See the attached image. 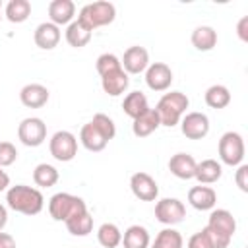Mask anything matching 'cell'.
<instances>
[{
	"mask_svg": "<svg viewBox=\"0 0 248 248\" xmlns=\"http://www.w3.org/2000/svg\"><path fill=\"white\" fill-rule=\"evenodd\" d=\"M6 203L10 209L21 213V215H37L45 207V198L41 190L27 186V184H16L6 190Z\"/></svg>",
	"mask_w": 248,
	"mask_h": 248,
	"instance_id": "6da1fadb",
	"label": "cell"
},
{
	"mask_svg": "<svg viewBox=\"0 0 248 248\" xmlns=\"http://www.w3.org/2000/svg\"><path fill=\"white\" fill-rule=\"evenodd\" d=\"M203 231L207 232L213 248H229L236 232V221L229 209H213Z\"/></svg>",
	"mask_w": 248,
	"mask_h": 248,
	"instance_id": "7a4b0ae2",
	"label": "cell"
},
{
	"mask_svg": "<svg viewBox=\"0 0 248 248\" xmlns=\"http://www.w3.org/2000/svg\"><path fill=\"white\" fill-rule=\"evenodd\" d=\"M190 105V99L182 93V91H170V93H165L157 107H155V112L159 114V120H161V126H176L182 118V114L186 112Z\"/></svg>",
	"mask_w": 248,
	"mask_h": 248,
	"instance_id": "3957f363",
	"label": "cell"
},
{
	"mask_svg": "<svg viewBox=\"0 0 248 248\" xmlns=\"http://www.w3.org/2000/svg\"><path fill=\"white\" fill-rule=\"evenodd\" d=\"M116 17V8L114 4L110 2H91V4H85L81 10H79V16H78V21L81 25H85L91 33L99 27H105L108 23H112Z\"/></svg>",
	"mask_w": 248,
	"mask_h": 248,
	"instance_id": "277c9868",
	"label": "cell"
},
{
	"mask_svg": "<svg viewBox=\"0 0 248 248\" xmlns=\"http://www.w3.org/2000/svg\"><path fill=\"white\" fill-rule=\"evenodd\" d=\"M83 209H87L85 202L79 196H74L68 192H58L48 200V213L54 221H66Z\"/></svg>",
	"mask_w": 248,
	"mask_h": 248,
	"instance_id": "5b68a950",
	"label": "cell"
},
{
	"mask_svg": "<svg viewBox=\"0 0 248 248\" xmlns=\"http://www.w3.org/2000/svg\"><path fill=\"white\" fill-rule=\"evenodd\" d=\"M219 159L229 167L242 165L244 159V140L238 132H225L219 140Z\"/></svg>",
	"mask_w": 248,
	"mask_h": 248,
	"instance_id": "8992f818",
	"label": "cell"
},
{
	"mask_svg": "<svg viewBox=\"0 0 248 248\" xmlns=\"http://www.w3.org/2000/svg\"><path fill=\"white\" fill-rule=\"evenodd\" d=\"M48 149L56 161L68 163L78 155V138L68 130H58L56 134H52L48 141Z\"/></svg>",
	"mask_w": 248,
	"mask_h": 248,
	"instance_id": "52a82bcc",
	"label": "cell"
},
{
	"mask_svg": "<svg viewBox=\"0 0 248 248\" xmlns=\"http://www.w3.org/2000/svg\"><path fill=\"white\" fill-rule=\"evenodd\" d=\"M17 138L27 147H39L46 140V124L37 116L23 118L17 126Z\"/></svg>",
	"mask_w": 248,
	"mask_h": 248,
	"instance_id": "ba28073f",
	"label": "cell"
},
{
	"mask_svg": "<svg viewBox=\"0 0 248 248\" xmlns=\"http://www.w3.org/2000/svg\"><path fill=\"white\" fill-rule=\"evenodd\" d=\"M155 217L159 223L172 227L184 221L186 217V207L178 198H163L155 203Z\"/></svg>",
	"mask_w": 248,
	"mask_h": 248,
	"instance_id": "9c48e42d",
	"label": "cell"
},
{
	"mask_svg": "<svg viewBox=\"0 0 248 248\" xmlns=\"http://www.w3.org/2000/svg\"><path fill=\"white\" fill-rule=\"evenodd\" d=\"M180 130L188 140H203L209 134V118L203 112H188L180 118Z\"/></svg>",
	"mask_w": 248,
	"mask_h": 248,
	"instance_id": "30bf717a",
	"label": "cell"
},
{
	"mask_svg": "<svg viewBox=\"0 0 248 248\" xmlns=\"http://www.w3.org/2000/svg\"><path fill=\"white\" fill-rule=\"evenodd\" d=\"M145 83L151 91H167L172 83V70L165 62H153L145 70Z\"/></svg>",
	"mask_w": 248,
	"mask_h": 248,
	"instance_id": "8fae6325",
	"label": "cell"
},
{
	"mask_svg": "<svg viewBox=\"0 0 248 248\" xmlns=\"http://www.w3.org/2000/svg\"><path fill=\"white\" fill-rule=\"evenodd\" d=\"M130 190L132 194L141 202H153L159 196V186L155 178L147 172H136L130 178Z\"/></svg>",
	"mask_w": 248,
	"mask_h": 248,
	"instance_id": "7c38bea8",
	"label": "cell"
},
{
	"mask_svg": "<svg viewBox=\"0 0 248 248\" xmlns=\"http://www.w3.org/2000/svg\"><path fill=\"white\" fill-rule=\"evenodd\" d=\"M120 64H122V70L126 74H141L149 66V52H147V48L134 45V46L124 50Z\"/></svg>",
	"mask_w": 248,
	"mask_h": 248,
	"instance_id": "4fadbf2b",
	"label": "cell"
},
{
	"mask_svg": "<svg viewBox=\"0 0 248 248\" xmlns=\"http://www.w3.org/2000/svg\"><path fill=\"white\" fill-rule=\"evenodd\" d=\"M60 37H62L60 27L54 25V23H50V21L39 23L37 29H35V33H33L35 45H37L39 48H43V50H52L54 46H58Z\"/></svg>",
	"mask_w": 248,
	"mask_h": 248,
	"instance_id": "5bb4252c",
	"label": "cell"
},
{
	"mask_svg": "<svg viewBox=\"0 0 248 248\" xmlns=\"http://www.w3.org/2000/svg\"><path fill=\"white\" fill-rule=\"evenodd\" d=\"M188 202L198 211H209L217 203V192L211 186L200 184V186H194L188 190Z\"/></svg>",
	"mask_w": 248,
	"mask_h": 248,
	"instance_id": "9a60e30c",
	"label": "cell"
},
{
	"mask_svg": "<svg viewBox=\"0 0 248 248\" xmlns=\"http://www.w3.org/2000/svg\"><path fill=\"white\" fill-rule=\"evenodd\" d=\"M48 97H50L48 89L45 85H41V83H27L19 91V101L27 108H41V107H45L48 103Z\"/></svg>",
	"mask_w": 248,
	"mask_h": 248,
	"instance_id": "2e32d148",
	"label": "cell"
},
{
	"mask_svg": "<svg viewBox=\"0 0 248 248\" xmlns=\"http://www.w3.org/2000/svg\"><path fill=\"white\" fill-rule=\"evenodd\" d=\"M76 16V4L72 0H52L48 4V17L54 25H70Z\"/></svg>",
	"mask_w": 248,
	"mask_h": 248,
	"instance_id": "e0dca14e",
	"label": "cell"
},
{
	"mask_svg": "<svg viewBox=\"0 0 248 248\" xmlns=\"http://www.w3.org/2000/svg\"><path fill=\"white\" fill-rule=\"evenodd\" d=\"M196 159L190 153H174L169 161V170L180 178V180H190L196 174Z\"/></svg>",
	"mask_w": 248,
	"mask_h": 248,
	"instance_id": "ac0fdd59",
	"label": "cell"
},
{
	"mask_svg": "<svg viewBox=\"0 0 248 248\" xmlns=\"http://www.w3.org/2000/svg\"><path fill=\"white\" fill-rule=\"evenodd\" d=\"M128 85H130V78H128V74L122 68L120 70H114V72H110V74H107V76L101 78V87L110 97L122 95L128 89Z\"/></svg>",
	"mask_w": 248,
	"mask_h": 248,
	"instance_id": "d6986e66",
	"label": "cell"
},
{
	"mask_svg": "<svg viewBox=\"0 0 248 248\" xmlns=\"http://www.w3.org/2000/svg\"><path fill=\"white\" fill-rule=\"evenodd\" d=\"M79 141H81V145L87 149V151H93V153H97V151H103L105 147H107V140H105V136L91 124V122H87V124H83L81 126V130H79Z\"/></svg>",
	"mask_w": 248,
	"mask_h": 248,
	"instance_id": "ffe728a7",
	"label": "cell"
},
{
	"mask_svg": "<svg viewBox=\"0 0 248 248\" xmlns=\"http://www.w3.org/2000/svg\"><path fill=\"white\" fill-rule=\"evenodd\" d=\"M161 126V120H159V114L155 112V108H149L147 112H143L141 116H138L132 124V132L136 138H147L151 136L157 128Z\"/></svg>",
	"mask_w": 248,
	"mask_h": 248,
	"instance_id": "44dd1931",
	"label": "cell"
},
{
	"mask_svg": "<svg viewBox=\"0 0 248 248\" xmlns=\"http://www.w3.org/2000/svg\"><path fill=\"white\" fill-rule=\"evenodd\" d=\"M223 174V167L219 161L215 159H203L202 163L196 165V174L194 178L200 182V184H213L221 178Z\"/></svg>",
	"mask_w": 248,
	"mask_h": 248,
	"instance_id": "7402d4cb",
	"label": "cell"
},
{
	"mask_svg": "<svg viewBox=\"0 0 248 248\" xmlns=\"http://www.w3.org/2000/svg\"><path fill=\"white\" fill-rule=\"evenodd\" d=\"M122 110L126 116H130L132 120H136L138 116H141L143 112L149 110V103H147V97L141 93V91H132L124 97L122 101Z\"/></svg>",
	"mask_w": 248,
	"mask_h": 248,
	"instance_id": "603a6c76",
	"label": "cell"
},
{
	"mask_svg": "<svg viewBox=\"0 0 248 248\" xmlns=\"http://www.w3.org/2000/svg\"><path fill=\"white\" fill-rule=\"evenodd\" d=\"M64 225H66L70 234H74V236H87L93 231V217H91V213L87 209H83V211L72 215L70 219H66Z\"/></svg>",
	"mask_w": 248,
	"mask_h": 248,
	"instance_id": "cb8c5ba5",
	"label": "cell"
},
{
	"mask_svg": "<svg viewBox=\"0 0 248 248\" xmlns=\"http://www.w3.org/2000/svg\"><path fill=\"white\" fill-rule=\"evenodd\" d=\"M149 232L141 225H130L122 234L124 248H149Z\"/></svg>",
	"mask_w": 248,
	"mask_h": 248,
	"instance_id": "d4e9b609",
	"label": "cell"
},
{
	"mask_svg": "<svg viewBox=\"0 0 248 248\" xmlns=\"http://www.w3.org/2000/svg\"><path fill=\"white\" fill-rule=\"evenodd\" d=\"M190 39H192L194 48H198L202 52H207L217 45V31L213 27H209V25H200V27H196L192 31Z\"/></svg>",
	"mask_w": 248,
	"mask_h": 248,
	"instance_id": "484cf974",
	"label": "cell"
},
{
	"mask_svg": "<svg viewBox=\"0 0 248 248\" xmlns=\"http://www.w3.org/2000/svg\"><path fill=\"white\" fill-rule=\"evenodd\" d=\"M91 35H93V33H91L85 25H81L78 19H74V21L66 27V33H64L66 43H68L70 46H74V48L85 46V45L91 41Z\"/></svg>",
	"mask_w": 248,
	"mask_h": 248,
	"instance_id": "4316f807",
	"label": "cell"
},
{
	"mask_svg": "<svg viewBox=\"0 0 248 248\" xmlns=\"http://www.w3.org/2000/svg\"><path fill=\"white\" fill-rule=\"evenodd\" d=\"M203 99H205V105H207V107L219 110V108H225V107L231 103V91H229L225 85L215 83V85H211V87L205 89Z\"/></svg>",
	"mask_w": 248,
	"mask_h": 248,
	"instance_id": "83f0119b",
	"label": "cell"
},
{
	"mask_svg": "<svg viewBox=\"0 0 248 248\" xmlns=\"http://www.w3.org/2000/svg\"><path fill=\"white\" fill-rule=\"evenodd\" d=\"M97 240L103 248H118L122 244V231L114 223H103L97 231Z\"/></svg>",
	"mask_w": 248,
	"mask_h": 248,
	"instance_id": "f1b7e54d",
	"label": "cell"
},
{
	"mask_svg": "<svg viewBox=\"0 0 248 248\" xmlns=\"http://www.w3.org/2000/svg\"><path fill=\"white\" fill-rule=\"evenodd\" d=\"M60 174L56 170V167L48 165V163H39L33 170V182L39 186V188H50L58 182Z\"/></svg>",
	"mask_w": 248,
	"mask_h": 248,
	"instance_id": "f546056e",
	"label": "cell"
},
{
	"mask_svg": "<svg viewBox=\"0 0 248 248\" xmlns=\"http://www.w3.org/2000/svg\"><path fill=\"white\" fill-rule=\"evenodd\" d=\"M31 16L29 0H10L6 4V19L12 23H23Z\"/></svg>",
	"mask_w": 248,
	"mask_h": 248,
	"instance_id": "4dcf8cb0",
	"label": "cell"
},
{
	"mask_svg": "<svg viewBox=\"0 0 248 248\" xmlns=\"http://www.w3.org/2000/svg\"><path fill=\"white\" fill-rule=\"evenodd\" d=\"M182 244H184L182 234L176 229L167 227V229L159 231V234L155 236L151 248H182Z\"/></svg>",
	"mask_w": 248,
	"mask_h": 248,
	"instance_id": "1f68e13d",
	"label": "cell"
},
{
	"mask_svg": "<svg viewBox=\"0 0 248 248\" xmlns=\"http://www.w3.org/2000/svg\"><path fill=\"white\" fill-rule=\"evenodd\" d=\"M95 68H97L99 76L103 78V76H107V74H110V72H114V70H120L122 64H120V58H118L116 54H112V52H105V54H101V56L97 58Z\"/></svg>",
	"mask_w": 248,
	"mask_h": 248,
	"instance_id": "d6a6232c",
	"label": "cell"
},
{
	"mask_svg": "<svg viewBox=\"0 0 248 248\" xmlns=\"http://www.w3.org/2000/svg\"><path fill=\"white\" fill-rule=\"evenodd\" d=\"M91 124L105 136V140L107 141H110L114 136H116V126H114V120L110 118V116H107V114H103V112H97L95 116H93V120H91Z\"/></svg>",
	"mask_w": 248,
	"mask_h": 248,
	"instance_id": "836d02e7",
	"label": "cell"
},
{
	"mask_svg": "<svg viewBox=\"0 0 248 248\" xmlns=\"http://www.w3.org/2000/svg\"><path fill=\"white\" fill-rule=\"evenodd\" d=\"M17 161V149L10 141H0V169L10 167Z\"/></svg>",
	"mask_w": 248,
	"mask_h": 248,
	"instance_id": "e575fe53",
	"label": "cell"
},
{
	"mask_svg": "<svg viewBox=\"0 0 248 248\" xmlns=\"http://www.w3.org/2000/svg\"><path fill=\"white\" fill-rule=\"evenodd\" d=\"M188 248H213V244H211L207 232L202 229V231L194 232V234L188 238Z\"/></svg>",
	"mask_w": 248,
	"mask_h": 248,
	"instance_id": "d590c367",
	"label": "cell"
},
{
	"mask_svg": "<svg viewBox=\"0 0 248 248\" xmlns=\"http://www.w3.org/2000/svg\"><path fill=\"white\" fill-rule=\"evenodd\" d=\"M234 180H236V186L242 190V192H248V165H238L236 169V174H234Z\"/></svg>",
	"mask_w": 248,
	"mask_h": 248,
	"instance_id": "8d00e7d4",
	"label": "cell"
},
{
	"mask_svg": "<svg viewBox=\"0 0 248 248\" xmlns=\"http://www.w3.org/2000/svg\"><path fill=\"white\" fill-rule=\"evenodd\" d=\"M246 27H248V16H244V17L238 21V25H236V33H238V37H240V41H242V43H248Z\"/></svg>",
	"mask_w": 248,
	"mask_h": 248,
	"instance_id": "74e56055",
	"label": "cell"
},
{
	"mask_svg": "<svg viewBox=\"0 0 248 248\" xmlns=\"http://www.w3.org/2000/svg\"><path fill=\"white\" fill-rule=\"evenodd\" d=\"M0 248H16V240L12 234L0 231Z\"/></svg>",
	"mask_w": 248,
	"mask_h": 248,
	"instance_id": "f35d334b",
	"label": "cell"
},
{
	"mask_svg": "<svg viewBox=\"0 0 248 248\" xmlns=\"http://www.w3.org/2000/svg\"><path fill=\"white\" fill-rule=\"evenodd\" d=\"M8 186H10V176H8V172H6V170H2V169H0V192L8 190Z\"/></svg>",
	"mask_w": 248,
	"mask_h": 248,
	"instance_id": "ab89813d",
	"label": "cell"
},
{
	"mask_svg": "<svg viewBox=\"0 0 248 248\" xmlns=\"http://www.w3.org/2000/svg\"><path fill=\"white\" fill-rule=\"evenodd\" d=\"M6 223H8V209L0 203V231L6 227Z\"/></svg>",
	"mask_w": 248,
	"mask_h": 248,
	"instance_id": "60d3db41",
	"label": "cell"
},
{
	"mask_svg": "<svg viewBox=\"0 0 248 248\" xmlns=\"http://www.w3.org/2000/svg\"><path fill=\"white\" fill-rule=\"evenodd\" d=\"M0 8H2V2H0Z\"/></svg>",
	"mask_w": 248,
	"mask_h": 248,
	"instance_id": "b9f144b4",
	"label": "cell"
},
{
	"mask_svg": "<svg viewBox=\"0 0 248 248\" xmlns=\"http://www.w3.org/2000/svg\"><path fill=\"white\" fill-rule=\"evenodd\" d=\"M0 19H2V16H0Z\"/></svg>",
	"mask_w": 248,
	"mask_h": 248,
	"instance_id": "7bdbcfd3",
	"label": "cell"
}]
</instances>
